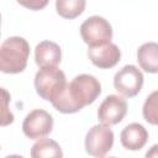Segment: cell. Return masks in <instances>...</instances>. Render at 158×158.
<instances>
[{
	"instance_id": "obj_12",
	"label": "cell",
	"mask_w": 158,
	"mask_h": 158,
	"mask_svg": "<svg viewBox=\"0 0 158 158\" xmlns=\"http://www.w3.org/2000/svg\"><path fill=\"white\" fill-rule=\"evenodd\" d=\"M137 60L147 73H158V43H143L137 51Z\"/></svg>"
},
{
	"instance_id": "obj_15",
	"label": "cell",
	"mask_w": 158,
	"mask_h": 158,
	"mask_svg": "<svg viewBox=\"0 0 158 158\" xmlns=\"http://www.w3.org/2000/svg\"><path fill=\"white\" fill-rule=\"evenodd\" d=\"M143 118L151 123L158 126V90L151 93L142 107Z\"/></svg>"
},
{
	"instance_id": "obj_5",
	"label": "cell",
	"mask_w": 158,
	"mask_h": 158,
	"mask_svg": "<svg viewBox=\"0 0 158 158\" xmlns=\"http://www.w3.org/2000/svg\"><path fill=\"white\" fill-rule=\"evenodd\" d=\"M114 144V132L107 125L93 126L85 136V151L93 157H104L111 151Z\"/></svg>"
},
{
	"instance_id": "obj_11",
	"label": "cell",
	"mask_w": 158,
	"mask_h": 158,
	"mask_svg": "<svg viewBox=\"0 0 158 158\" xmlns=\"http://www.w3.org/2000/svg\"><path fill=\"white\" fill-rule=\"evenodd\" d=\"M62 59L60 47L52 41H42L35 48V60L37 65L57 67Z\"/></svg>"
},
{
	"instance_id": "obj_2",
	"label": "cell",
	"mask_w": 158,
	"mask_h": 158,
	"mask_svg": "<svg viewBox=\"0 0 158 158\" xmlns=\"http://www.w3.org/2000/svg\"><path fill=\"white\" fill-rule=\"evenodd\" d=\"M30 56L28 42L19 36L6 38L0 48V69L2 73L16 74L23 72Z\"/></svg>"
},
{
	"instance_id": "obj_6",
	"label": "cell",
	"mask_w": 158,
	"mask_h": 158,
	"mask_svg": "<svg viewBox=\"0 0 158 158\" xmlns=\"http://www.w3.org/2000/svg\"><path fill=\"white\" fill-rule=\"evenodd\" d=\"M143 74L135 65H125L114 77L115 89L126 98L136 96L143 85Z\"/></svg>"
},
{
	"instance_id": "obj_10",
	"label": "cell",
	"mask_w": 158,
	"mask_h": 158,
	"mask_svg": "<svg viewBox=\"0 0 158 158\" xmlns=\"http://www.w3.org/2000/svg\"><path fill=\"white\" fill-rule=\"evenodd\" d=\"M121 144L130 151H138L143 148V146L148 141V132L147 130L137 122H132L127 125L121 135H120Z\"/></svg>"
},
{
	"instance_id": "obj_4",
	"label": "cell",
	"mask_w": 158,
	"mask_h": 158,
	"mask_svg": "<svg viewBox=\"0 0 158 158\" xmlns=\"http://www.w3.org/2000/svg\"><path fill=\"white\" fill-rule=\"evenodd\" d=\"M83 41L89 47H96L111 42L112 27L107 20L101 16H90L80 26Z\"/></svg>"
},
{
	"instance_id": "obj_13",
	"label": "cell",
	"mask_w": 158,
	"mask_h": 158,
	"mask_svg": "<svg viewBox=\"0 0 158 158\" xmlns=\"http://www.w3.org/2000/svg\"><path fill=\"white\" fill-rule=\"evenodd\" d=\"M31 157H63V152L60 146L49 138H40L31 148Z\"/></svg>"
},
{
	"instance_id": "obj_18",
	"label": "cell",
	"mask_w": 158,
	"mask_h": 158,
	"mask_svg": "<svg viewBox=\"0 0 158 158\" xmlns=\"http://www.w3.org/2000/svg\"><path fill=\"white\" fill-rule=\"evenodd\" d=\"M146 157H149V158H158V144H154L151 147V149L146 153Z\"/></svg>"
},
{
	"instance_id": "obj_1",
	"label": "cell",
	"mask_w": 158,
	"mask_h": 158,
	"mask_svg": "<svg viewBox=\"0 0 158 158\" xmlns=\"http://www.w3.org/2000/svg\"><path fill=\"white\" fill-rule=\"evenodd\" d=\"M101 94V84L89 74L77 75L67 84L59 96L52 101L53 107L62 114H74L93 104Z\"/></svg>"
},
{
	"instance_id": "obj_16",
	"label": "cell",
	"mask_w": 158,
	"mask_h": 158,
	"mask_svg": "<svg viewBox=\"0 0 158 158\" xmlns=\"http://www.w3.org/2000/svg\"><path fill=\"white\" fill-rule=\"evenodd\" d=\"M49 0H17V2L20 5H22L26 9L37 11V10H42L43 7L47 6Z\"/></svg>"
},
{
	"instance_id": "obj_8",
	"label": "cell",
	"mask_w": 158,
	"mask_h": 158,
	"mask_svg": "<svg viewBox=\"0 0 158 158\" xmlns=\"http://www.w3.org/2000/svg\"><path fill=\"white\" fill-rule=\"evenodd\" d=\"M127 112V102L122 96L109 95L98 109V118L101 123L112 126L120 123Z\"/></svg>"
},
{
	"instance_id": "obj_14",
	"label": "cell",
	"mask_w": 158,
	"mask_h": 158,
	"mask_svg": "<svg viewBox=\"0 0 158 158\" xmlns=\"http://www.w3.org/2000/svg\"><path fill=\"white\" fill-rule=\"evenodd\" d=\"M85 0H56V10L64 19H75L85 10Z\"/></svg>"
},
{
	"instance_id": "obj_3",
	"label": "cell",
	"mask_w": 158,
	"mask_h": 158,
	"mask_svg": "<svg viewBox=\"0 0 158 158\" xmlns=\"http://www.w3.org/2000/svg\"><path fill=\"white\" fill-rule=\"evenodd\" d=\"M65 74L57 67H42L35 75L37 94L47 101H54L67 86Z\"/></svg>"
},
{
	"instance_id": "obj_9",
	"label": "cell",
	"mask_w": 158,
	"mask_h": 158,
	"mask_svg": "<svg viewBox=\"0 0 158 158\" xmlns=\"http://www.w3.org/2000/svg\"><path fill=\"white\" fill-rule=\"evenodd\" d=\"M88 57L94 65L101 69H109L115 67L121 58V51L118 47L112 43H105L96 47H89Z\"/></svg>"
},
{
	"instance_id": "obj_17",
	"label": "cell",
	"mask_w": 158,
	"mask_h": 158,
	"mask_svg": "<svg viewBox=\"0 0 158 158\" xmlns=\"http://www.w3.org/2000/svg\"><path fill=\"white\" fill-rule=\"evenodd\" d=\"M1 91H2V95H4V100H2V105H4V109H2V115H1V126H6V118H7V115H6V112H7V102H9V94H7V91L2 88L1 89ZM11 117H14V115L11 114V112H7Z\"/></svg>"
},
{
	"instance_id": "obj_7",
	"label": "cell",
	"mask_w": 158,
	"mask_h": 158,
	"mask_svg": "<svg viewBox=\"0 0 158 158\" xmlns=\"http://www.w3.org/2000/svg\"><path fill=\"white\" fill-rule=\"evenodd\" d=\"M53 117L49 112L42 109L31 111L22 122V131L31 139H40L52 132Z\"/></svg>"
}]
</instances>
